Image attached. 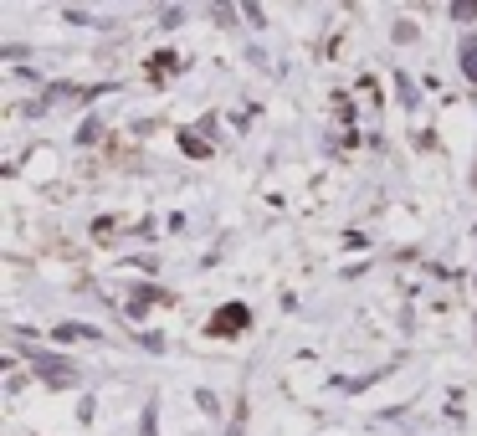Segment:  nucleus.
I'll return each mask as SVG.
<instances>
[{"mask_svg": "<svg viewBox=\"0 0 477 436\" xmlns=\"http://www.w3.org/2000/svg\"><path fill=\"white\" fill-rule=\"evenodd\" d=\"M462 62H467V77L477 82V41H467V52H462Z\"/></svg>", "mask_w": 477, "mask_h": 436, "instance_id": "1", "label": "nucleus"}]
</instances>
